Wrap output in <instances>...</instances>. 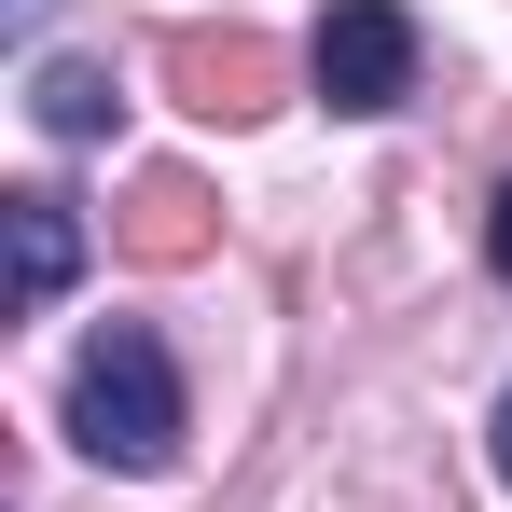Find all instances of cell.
Listing matches in <instances>:
<instances>
[{
    "instance_id": "ba28073f",
    "label": "cell",
    "mask_w": 512,
    "mask_h": 512,
    "mask_svg": "<svg viewBox=\"0 0 512 512\" xmlns=\"http://www.w3.org/2000/svg\"><path fill=\"white\" fill-rule=\"evenodd\" d=\"M499 485H512V402H499Z\"/></svg>"
},
{
    "instance_id": "5b68a950",
    "label": "cell",
    "mask_w": 512,
    "mask_h": 512,
    "mask_svg": "<svg viewBox=\"0 0 512 512\" xmlns=\"http://www.w3.org/2000/svg\"><path fill=\"white\" fill-rule=\"evenodd\" d=\"M70 263H84V222H70V194H14V305H56L70 291Z\"/></svg>"
},
{
    "instance_id": "8992f818",
    "label": "cell",
    "mask_w": 512,
    "mask_h": 512,
    "mask_svg": "<svg viewBox=\"0 0 512 512\" xmlns=\"http://www.w3.org/2000/svg\"><path fill=\"white\" fill-rule=\"evenodd\" d=\"M28 111H42V139H111V111H125V97H111L97 56H56V70L28 84Z\"/></svg>"
},
{
    "instance_id": "6da1fadb",
    "label": "cell",
    "mask_w": 512,
    "mask_h": 512,
    "mask_svg": "<svg viewBox=\"0 0 512 512\" xmlns=\"http://www.w3.org/2000/svg\"><path fill=\"white\" fill-rule=\"evenodd\" d=\"M70 443H84L97 471H167L180 457V360L139 319H111V333L70 360Z\"/></svg>"
},
{
    "instance_id": "7a4b0ae2",
    "label": "cell",
    "mask_w": 512,
    "mask_h": 512,
    "mask_svg": "<svg viewBox=\"0 0 512 512\" xmlns=\"http://www.w3.org/2000/svg\"><path fill=\"white\" fill-rule=\"evenodd\" d=\"M305 70H319L333 111H402V97H416V14H402V0H333Z\"/></svg>"
},
{
    "instance_id": "3957f363",
    "label": "cell",
    "mask_w": 512,
    "mask_h": 512,
    "mask_svg": "<svg viewBox=\"0 0 512 512\" xmlns=\"http://www.w3.org/2000/svg\"><path fill=\"white\" fill-rule=\"evenodd\" d=\"M277 84H291V56H277L263 28H180L167 42V97L194 111V125H263Z\"/></svg>"
},
{
    "instance_id": "52a82bcc",
    "label": "cell",
    "mask_w": 512,
    "mask_h": 512,
    "mask_svg": "<svg viewBox=\"0 0 512 512\" xmlns=\"http://www.w3.org/2000/svg\"><path fill=\"white\" fill-rule=\"evenodd\" d=\"M485 250H499V277H512V194H499V222H485Z\"/></svg>"
},
{
    "instance_id": "277c9868",
    "label": "cell",
    "mask_w": 512,
    "mask_h": 512,
    "mask_svg": "<svg viewBox=\"0 0 512 512\" xmlns=\"http://www.w3.org/2000/svg\"><path fill=\"white\" fill-rule=\"evenodd\" d=\"M111 250L125 263H208L222 250V194L194 167H139L125 194H111Z\"/></svg>"
}]
</instances>
